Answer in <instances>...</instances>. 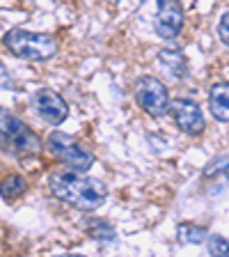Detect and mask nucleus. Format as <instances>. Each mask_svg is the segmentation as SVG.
I'll use <instances>...</instances> for the list:
<instances>
[{
	"mask_svg": "<svg viewBox=\"0 0 229 257\" xmlns=\"http://www.w3.org/2000/svg\"><path fill=\"white\" fill-rule=\"evenodd\" d=\"M48 188L64 204L78 211H94L106 202L108 188L94 177H85L78 170H58L48 177Z\"/></svg>",
	"mask_w": 229,
	"mask_h": 257,
	"instance_id": "1",
	"label": "nucleus"
},
{
	"mask_svg": "<svg viewBox=\"0 0 229 257\" xmlns=\"http://www.w3.org/2000/svg\"><path fill=\"white\" fill-rule=\"evenodd\" d=\"M0 150L14 159H30L42 152V140L26 122L0 108Z\"/></svg>",
	"mask_w": 229,
	"mask_h": 257,
	"instance_id": "2",
	"label": "nucleus"
},
{
	"mask_svg": "<svg viewBox=\"0 0 229 257\" xmlns=\"http://www.w3.org/2000/svg\"><path fill=\"white\" fill-rule=\"evenodd\" d=\"M3 44L12 55L21 60H30V62H46V60L55 58V53H58L55 37H51L46 32L23 30V28L10 30L3 37Z\"/></svg>",
	"mask_w": 229,
	"mask_h": 257,
	"instance_id": "3",
	"label": "nucleus"
},
{
	"mask_svg": "<svg viewBox=\"0 0 229 257\" xmlns=\"http://www.w3.org/2000/svg\"><path fill=\"white\" fill-rule=\"evenodd\" d=\"M46 147H48V152H51L55 159L62 161L67 168L78 170V172H87L96 161L92 152H87L78 140H74L69 134H62V131H53V134L48 136Z\"/></svg>",
	"mask_w": 229,
	"mask_h": 257,
	"instance_id": "4",
	"label": "nucleus"
},
{
	"mask_svg": "<svg viewBox=\"0 0 229 257\" xmlns=\"http://www.w3.org/2000/svg\"><path fill=\"white\" fill-rule=\"evenodd\" d=\"M133 94L138 106L151 117H163L170 112V94L167 87L154 76H140L133 83Z\"/></svg>",
	"mask_w": 229,
	"mask_h": 257,
	"instance_id": "5",
	"label": "nucleus"
},
{
	"mask_svg": "<svg viewBox=\"0 0 229 257\" xmlns=\"http://www.w3.org/2000/svg\"><path fill=\"white\" fill-rule=\"evenodd\" d=\"M170 112H172V117H174L176 126L188 136H199L204 131V126H206L202 108H199L197 101H192V99L179 96V99L170 101Z\"/></svg>",
	"mask_w": 229,
	"mask_h": 257,
	"instance_id": "6",
	"label": "nucleus"
},
{
	"mask_svg": "<svg viewBox=\"0 0 229 257\" xmlns=\"http://www.w3.org/2000/svg\"><path fill=\"white\" fill-rule=\"evenodd\" d=\"M183 28V7L176 0H158L154 30L163 39H174Z\"/></svg>",
	"mask_w": 229,
	"mask_h": 257,
	"instance_id": "7",
	"label": "nucleus"
},
{
	"mask_svg": "<svg viewBox=\"0 0 229 257\" xmlns=\"http://www.w3.org/2000/svg\"><path fill=\"white\" fill-rule=\"evenodd\" d=\"M32 103H35V110H37L39 117L46 124H51V126L62 124L67 119V115H69L67 101L53 90H39L35 94V99H32Z\"/></svg>",
	"mask_w": 229,
	"mask_h": 257,
	"instance_id": "8",
	"label": "nucleus"
},
{
	"mask_svg": "<svg viewBox=\"0 0 229 257\" xmlns=\"http://www.w3.org/2000/svg\"><path fill=\"white\" fill-rule=\"evenodd\" d=\"M208 108L218 122H229V80H220L208 90Z\"/></svg>",
	"mask_w": 229,
	"mask_h": 257,
	"instance_id": "9",
	"label": "nucleus"
},
{
	"mask_svg": "<svg viewBox=\"0 0 229 257\" xmlns=\"http://www.w3.org/2000/svg\"><path fill=\"white\" fill-rule=\"evenodd\" d=\"M158 62L170 71L174 78H186L188 76V62L179 51H172V48H160L158 51Z\"/></svg>",
	"mask_w": 229,
	"mask_h": 257,
	"instance_id": "10",
	"label": "nucleus"
},
{
	"mask_svg": "<svg viewBox=\"0 0 229 257\" xmlns=\"http://www.w3.org/2000/svg\"><path fill=\"white\" fill-rule=\"evenodd\" d=\"M28 191V182L21 175H7L5 179H0V198L5 202H14L21 195H26Z\"/></svg>",
	"mask_w": 229,
	"mask_h": 257,
	"instance_id": "11",
	"label": "nucleus"
},
{
	"mask_svg": "<svg viewBox=\"0 0 229 257\" xmlns=\"http://www.w3.org/2000/svg\"><path fill=\"white\" fill-rule=\"evenodd\" d=\"M176 234H179V239L183 241V243H204L206 241V230L204 227H199V225H190V223H183L176 227Z\"/></svg>",
	"mask_w": 229,
	"mask_h": 257,
	"instance_id": "12",
	"label": "nucleus"
},
{
	"mask_svg": "<svg viewBox=\"0 0 229 257\" xmlns=\"http://www.w3.org/2000/svg\"><path fill=\"white\" fill-rule=\"evenodd\" d=\"M87 230L92 232L94 239H101V241H112L115 239V230H112L108 223H103V220H92Z\"/></svg>",
	"mask_w": 229,
	"mask_h": 257,
	"instance_id": "13",
	"label": "nucleus"
},
{
	"mask_svg": "<svg viewBox=\"0 0 229 257\" xmlns=\"http://www.w3.org/2000/svg\"><path fill=\"white\" fill-rule=\"evenodd\" d=\"M206 246H208V252H211V255H222V257L229 255V241L220 234L206 236Z\"/></svg>",
	"mask_w": 229,
	"mask_h": 257,
	"instance_id": "14",
	"label": "nucleus"
},
{
	"mask_svg": "<svg viewBox=\"0 0 229 257\" xmlns=\"http://www.w3.org/2000/svg\"><path fill=\"white\" fill-rule=\"evenodd\" d=\"M218 35H220V39H222V44L224 46H229V12L220 19V23H218Z\"/></svg>",
	"mask_w": 229,
	"mask_h": 257,
	"instance_id": "15",
	"label": "nucleus"
},
{
	"mask_svg": "<svg viewBox=\"0 0 229 257\" xmlns=\"http://www.w3.org/2000/svg\"><path fill=\"white\" fill-rule=\"evenodd\" d=\"M0 90H14V80H12V76L5 71L3 64H0Z\"/></svg>",
	"mask_w": 229,
	"mask_h": 257,
	"instance_id": "16",
	"label": "nucleus"
},
{
	"mask_svg": "<svg viewBox=\"0 0 229 257\" xmlns=\"http://www.w3.org/2000/svg\"><path fill=\"white\" fill-rule=\"evenodd\" d=\"M224 177H227V179H229V166L224 168Z\"/></svg>",
	"mask_w": 229,
	"mask_h": 257,
	"instance_id": "17",
	"label": "nucleus"
}]
</instances>
